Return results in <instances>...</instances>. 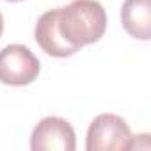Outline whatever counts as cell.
I'll list each match as a JSON object with an SVG mask.
<instances>
[{
	"instance_id": "cell-1",
	"label": "cell",
	"mask_w": 151,
	"mask_h": 151,
	"mask_svg": "<svg viewBox=\"0 0 151 151\" xmlns=\"http://www.w3.org/2000/svg\"><path fill=\"white\" fill-rule=\"evenodd\" d=\"M59 29L64 39L75 46L98 43L107 30V13L98 0H73L59 7Z\"/></svg>"
},
{
	"instance_id": "cell-2",
	"label": "cell",
	"mask_w": 151,
	"mask_h": 151,
	"mask_svg": "<svg viewBox=\"0 0 151 151\" xmlns=\"http://www.w3.org/2000/svg\"><path fill=\"white\" fill-rule=\"evenodd\" d=\"M41 71L39 59L23 45H7L0 50V82L6 86H29Z\"/></svg>"
},
{
	"instance_id": "cell-3",
	"label": "cell",
	"mask_w": 151,
	"mask_h": 151,
	"mask_svg": "<svg viewBox=\"0 0 151 151\" xmlns=\"http://www.w3.org/2000/svg\"><path fill=\"white\" fill-rule=\"evenodd\" d=\"M132 139L130 126L116 114H100L89 124L86 137L87 151H123Z\"/></svg>"
},
{
	"instance_id": "cell-8",
	"label": "cell",
	"mask_w": 151,
	"mask_h": 151,
	"mask_svg": "<svg viewBox=\"0 0 151 151\" xmlns=\"http://www.w3.org/2000/svg\"><path fill=\"white\" fill-rule=\"evenodd\" d=\"M7 2H22V0H7Z\"/></svg>"
},
{
	"instance_id": "cell-4",
	"label": "cell",
	"mask_w": 151,
	"mask_h": 151,
	"mask_svg": "<svg viewBox=\"0 0 151 151\" xmlns=\"http://www.w3.org/2000/svg\"><path fill=\"white\" fill-rule=\"evenodd\" d=\"M77 137L73 126L57 116L41 119L30 135L32 151H75Z\"/></svg>"
},
{
	"instance_id": "cell-6",
	"label": "cell",
	"mask_w": 151,
	"mask_h": 151,
	"mask_svg": "<svg viewBox=\"0 0 151 151\" xmlns=\"http://www.w3.org/2000/svg\"><path fill=\"white\" fill-rule=\"evenodd\" d=\"M121 23L132 37L147 41L151 37V0H124Z\"/></svg>"
},
{
	"instance_id": "cell-5",
	"label": "cell",
	"mask_w": 151,
	"mask_h": 151,
	"mask_svg": "<svg viewBox=\"0 0 151 151\" xmlns=\"http://www.w3.org/2000/svg\"><path fill=\"white\" fill-rule=\"evenodd\" d=\"M34 39L36 43L41 46V50L52 57H71L75 55L80 48L75 46L71 43H68L64 39V36L60 34L59 29V7L57 9H50L45 14H41V18L37 20L36 27H34Z\"/></svg>"
},
{
	"instance_id": "cell-7",
	"label": "cell",
	"mask_w": 151,
	"mask_h": 151,
	"mask_svg": "<svg viewBox=\"0 0 151 151\" xmlns=\"http://www.w3.org/2000/svg\"><path fill=\"white\" fill-rule=\"evenodd\" d=\"M4 32V18H2V13H0V36Z\"/></svg>"
}]
</instances>
